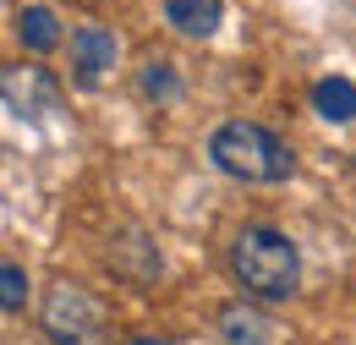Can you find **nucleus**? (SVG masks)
Masks as SVG:
<instances>
[{
	"label": "nucleus",
	"mask_w": 356,
	"mask_h": 345,
	"mask_svg": "<svg viewBox=\"0 0 356 345\" xmlns=\"http://www.w3.org/2000/svg\"><path fill=\"white\" fill-rule=\"evenodd\" d=\"M66 49H72V83L83 88V93H93V88L110 77V66H115V33L104 22H83Z\"/></svg>",
	"instance_id": "20e7f679"
},
{
	"label": "nucleus",
	"mask_w": 356,
	"mask_h": 345,
	"mask_svg": "<svg viewBox=\"0 0 356 345\" xmlns=\"http://www.w3.org/2000/svg\"><path fill=\"white\" fill-rule=\"evenodd\" d=\"M39 323L55 345H99L104 340V307L83 285H55L39 307Z\"/></svg>",
	"instance_id": "7ed1b4c3"
},
{
	"label": "nucleus",
	"mask_w": 356,
	"mask_h": 345,
	"mask_svg": "<svg viewBox=\"0 0 356 345\" xmlns=\"http://www.w3.org/2000/svg\"><path fill=\"white\" fill-rule=\"evenodd\" d=\"M17 39H22V49H33V55H49L60 44V17L49 6H22L17 11Z\"/></svg>",
	"instance_id": "6e6552de"
},
{
	"label": "nucleus",
	"mask_w": 356,
	"mask_h": 345,
	"mask_svg": "<svg viewBox=\"0 0 356 345\" xmlns=\"http://www.w3.org/2000/svg\"><path fill=\"white\" fill-rule=\"evenodd\" d=\"M55 104H60V83L49 72H39V66H11L6 72V110L11 115L44 121V115H55Z\"/></svg>",
	"instance_id": "39448f33"
},
{
	"label": "nucleus",
	"mask_w": 356,
	"mask_h": 345,
	"mask_svg": "<svg viewBox=\"0 0 356 345\" xmlns=\"http://www.w3.org/2000/svg\"><path fill=\"white\" fill-rule=\"evenodd\" d=\"M121 345H170V340H159V335H132V340H121Z\"/></svg>",
	"instance_id": "f8f14e48"
},
{
	"label": "nucleus",
	"mask_w": 356,
	"mask_h": 345,
	"mask_svg": "<svg viewBox=\"0 0 356 345\" xmlns=\"http://www.w3.org/2000/svg\"><path fill=\"white\" fill-rule=\"evenodd\" d=\"M312 110L323 121H334V127L356 121V83L351 77H323V83L312 88Z\"/></svg>",
	"instance_id": "1a4fd4ad"
},
{
	"label": "nucleus",
	"mask_w": 356,
	"mask_h": 345,
	"mask_svg": "<svg viewBox=\"0 0 356 345\" xmlns=\"http://www.w3.org/2000/svg\"><path fill=\"white\" fill-rule=\"evenodd\" d=\"M165 22L181 39H214L225 22V0H165Z\"/></svg>",
	"instance_id": "0eeeda50"
},
{
	"label": "nucleus",
	"mask_w": 356,
	"mask_h": 345,
	"mask_svg": "<svg viewBox=\"0 0 356 345\" xmlns=\"http://www.w3.org/2000/svg\"><path fill=\"white\" fill-rule=\"evenodd\" d=\"M22 302H28V274H22V263H0V307L6 312H22Z\"/></svg>",
	"instance_id": "9b49d317"
},
{
	"label": "nucleus",
	"mask_w": 356,
	"mask_h": 345,
	"mask_svg": "<svg viewBox=\"0 0 356 345\" xmlns=\"http://www.w3.org/2000/svg\"><path fill=\"white\" fill-rule=\"evenodd\" d=\"M214 329H220V340H225V345H280V323L268 318L264 307H252V302H230V307H220Z\"/></svg>",
	"instance_id": "423d86ee"
},
{
	"label": "nucleus",
	"mask_w": 356,
	"mask_h": 345,
	"mask_svg": "<svg viewBox=\"0 0 356 345\" xmlns=\"http://www.w3.org/2000/svg\"><path fill=\"white\" fill-rule=\"evenodd\" d=\"M176 66H170V61H143V66H137V93H143V99H148V104H170V99H176Z\"/></svg>",
	"instance_id": "9d476101"
},
{
	"label": "nucleus",
	"mask_w": 356,
	"mask_h": 345,
	"mask_svg": "<svg viewBox=\"0 0 356 345\" xmlns=\"http://www.w3.org/2000/svg\"><path fill=\"white\" fill-rule=\"evenodd\" d=\"M209 159H214L230 181H252V186L291 181V170H296V154L268 127H258V121H225V127H214Z\"/></svg>",
	"instance_id": "f03ea898"
},
{
	"label": "nucleus",
	"mask_w": 356,
	"mask_h": 345,
	"mask_svg": "<svg viewBox=\"0 0 356 345\" xmlns=\"http://www.w3.org/2000/svg\"><path fill=\"white\" fill-rule=\"evenodd\" d=\"M230 274L241 280L247 296L258 302H291L296 285H302V252L285 230L274 225H247L236 241H230Z\"/></svg>",
	"instance_id": "f257e3e1"
}]
</instances>
